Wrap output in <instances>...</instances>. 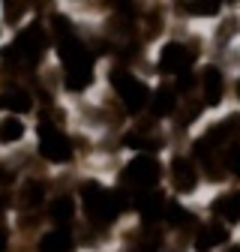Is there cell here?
<instances>
[{
  "label": "cell",
  "mask_w": 240,
  "mask_h": 252,
  "mask_svg": "<svg viewBox=\"0 0 240 252\" xmlns=\"http://www.w3.org/2000/svg\"><path fill=\"white\" fill-rule=\"evenodd\" d=\"M81 201H84V213L93 219V222H99V225L114 222V219L126 210L123 192H108V189L99 186V183H84Z\"/></svg>",
  "instance_id": "obj_1"
},
{
  "label": "cell",
  "mask_w": 240,
  "mask_h": 252,
  "mask_svg": "<svg viewBox=\"0 0 240 252\" xmlns=\"http://www.w3.org/2000/svg\"><path fill=\"white\" fill-rule=\"evenodd\" d=\"M159 162L153 159V156H138V159H132L123 171V186L135 189V192H147L150 186L159 183Z\"/></svg>",
  "instance_id": "obj_2"
},
{
  "label": "cell",
  "mask_w": 240,
  "mask_h": 252,
  "mask_svg": "<svg viewBox=\"0 0 240 252\" xmlns=\"http://www.w3.org/2000/svg\"><path fill=\"white\" fill-rule=\"evenodd\" d=\"M39 153L45 156L48 162H69L72 144H69V138L60 129H54L51 123H42L39 126Z\"/></svg>",
  "instance_id": "obj_3"
},
{
  "label": "cell",
  "mask_w": 240,
  "mask_h": 252,
  "mask_svg": "<svg viewBox=\"0 0 240 252\" xmlns=\"http://www.w3.org/2000/svg\"><path fill=\"white\" fill-rule=\"evenodd\" d=\"M111 81H114L117 93L123 96V102H126V108H129V111H141V108L147 105L150 90H147V84H144V81H138V78H132V75H126V72H120V69L111 75Z\"/></svg>",
  "instance_id": "obj_4"
},
{
  "label": "cell",
  "mask_w": 240,
  "mask_h": 252,
  "mask_svg": "<svg viewBox=\"0 0 240 252\" xmlns=\"http://www.w3.org/2000/svg\"><path fill=\"white\" fill-rule=\"evenodd\" d=\"M192 60H195V51H189L180 42H168L159 51V69L162 72H183V69L192 66Z\"/></svg>",
  "instance_id": "obj_5"
},
{
  "label": "cell",
  "mask_w": 240,
  "mask_h": 252,
  "mask_svg": "<svg viewBox=\"0 0 240 252\" xmlns=\"http://www.w3.org/2000/svg\"><path fill=\"white\" fill-rule=\"evenodd\" d=\"M201 87H204V99H207V105H219L222 90H225L222 72H219L216 66H204V72H201Z\"/></svg>",
  "instance_id": "obj_6"
},
{
  "label": "cell",
  "mask_w": 240,
  "mask_h": 252,
  "mask_svg": "<svg viewBox=\"0 0 240 252\" xmlns=\"http://www.w3.org/2000/svg\"><path fill=\"white\" fill-rule=\"evenodd\" d=\"M0 108L3 111H15V114H24L33 108L30 102V93L21 90V87H9V90H0Z\"/></svg>",
  "instance_id": "obj_7"
},
{
  "label": "cell",
  "mask_w": 240,
  "mask_h": 252,
  "mask_svg": "<svg viewBox=\"0 0 240 252\" xmlns=\"http://www.w3.org/2000/svg\"><path fill=\"white\" fill-rule=\"evenodd\" d=\"M138 213H141V219H147V222H153V219H162V213H165V198L159 195V192H147L144 195H138Z\"/></svg>",
  "instance_id": "obj_8"
},
{
  "label": "cell",
  "mask_w": 240,
  "mask_h": 252,
  "mask_svg": "<svg viewBox=\"0 0 240 252\" xmlns=\"http://www.w3.org/2000/svg\"><path fill=\"white\" fill-rule=\"evenodd\" d=\"M210 210H213L219 219H225V222H237V219H240V192H231V195L216 198Z\"/></svg>",
  "instance_id": "obj_9"
},
{
  "label": "cell",
  "mask_w": 240,
  "mask_h": 252,
  "mask_svg": "<svg viewBox=\"0 0 240 252\" xmlns=\"http://www.w3.org/2000/svg\"><path fill=\"white\" fill-rule=\"evenodd\" d=\"M174 186L180 189V192H192L195 189V183H198V174H195V168L186 162V159H174Z\"/></svg>",
  "instance_id": "obj_10"
},
{
  "label": "cell",
  "mask_w": 240,
  "mask_h": 252,
  "mask_svg": "<svg viewBox=\"0 0 240 252\" xmlns=\"http://www.w3.org/2000/svg\"><path fill=\"white\" fill-rule=\"evenodd\" d=\"M75 249V243H72V237L66 234V231H48L42 240H39V252H72Z\"/></svg>",
  "instance_id": "obj_11"
},
{
  "label": "cell",
  "mask_w": 240,
  "mask_h": 252,
  "mask_svg": "<svg viewBox=\"0 0 240 252\" xmlns=\"http://www.w3.org/2000/svg\"><path fill=\"white\" fill-rule=\"evenodd\" d=\"M225 240H228V231H225L222 225H207V228H201L195 249H198V252H210L213 246H219V243H225Z\"/></svg>",
  "instance_id": "obj_12"
},
{
  "label": "cell",
  "mask_w": 240,
  "mask_h": 252,
  "mask_svg": "<svg viewBox=\"0 0 240 252\" xmlns=\"http://www.w3.org/2000/svg\"><path fill=\"white\" fill-rule=\"evenodd\" d=\"M51 219L57 225H69L72 219H75V204H72V198H57L54 204H51Z\"/></svg>",
  "instance_id": "obj_13"
},
{
  "label": "cell",
  "mask_w": 240,
  "mask_h": 252,
  "mask_svg": "<svg viewBox=\"0 0 240 252\" xmlns=\"http://www.w3.org/2000/svg\"><path fill=\"white\" fill-rule=\"evenodd\" d=\"M24 135V123L18 117H6V120H0V141L9 144V141H18Z\"/></svg>",
  "instance_id": "obj_14"
},
{
  "label": "cell",
  "mask_w": 240,
  "mask_h": 252,
  "mask_svg": "<svg viewBox=\"0 0 240 252\" xmlns=\"http://www.w3.org/2000/svg\"><path fill=\"white\" fill-rule=\"evenodd\" d=\"M174 111V93L168 87H159L156 96H153V114L156 117H168Z\"/></svg>",
  "instance_id": "obj_15"
},
{
  "label": "cell",
  "mask_w": 240,
  "mask_h": 252,
  "mask_svg": "<svg viewBox=\"0 0 240 252\" xmlns=\"http://www.w3.org/2000/svg\"><path fill=\"white\" fill-rule=\"evenodd\" d=\"M189 12H195V15H216L219 12V0H192Z\"/></svg>",
  "instance_id": "obj_16"
},
{
  "label": "cell",
  "mask_w": 240,
  "mask_h": 252,
  "mask_svg": "<svg viewBox=\"0 0 240 252\" xmlns=\"http://www.w3.org/2000/svg\"><path fill=\"white\" fill-rule=\"evenodd\" d=\"M21 15H24V3H21V0H6V3H3V18L9 24H18Z\"/></svg>",
  "instance_id": "obj_17"
},
{
  "label": "cell",
  "mask_w": 240,
  "mask_h": 252,
  "mask_svg": "<svg viewBox=\"0 0 240 252\" xmlns=\"http://www.w3.org/2000/svg\"><path fill=\"white\" fill-rule=\"evenodd\" d=\"M21 195H24V198H21V204H24V207H33V204H39V201H42V186H39V183H27Z\"/></svg>",
  "instance_id": "obj_18"
},
{
  "label": "cell",
  "mask_w": 240,
  "mask_h": 252,
  "mask_svg": "<svg viewBox=\"0 0 240 252\" xmlns=\"http://www.w3.org/2000/svg\"><path fill=\"white\" fill-rule=\"evenodd\" d=\"M126 144L129 147H141V150H159V141L156 138H147V135H129Z\"/></svg>",
  "instance_id": "obj_19"
},
{
  "label": "cell",
  "mask_w": 240,
  "mask_h": 252,
  "mask_svg": "<svg viewBox=\"0 0 240 252\" xmlns=\"http://www.w3.org/2000/svg\"><path fill=\"white\" fill-rule=\"evenodd\" d=\"M225 168H231V174L240 177V147H234V150L225 156Z\"/></svg>",
  "instance_id": "obj_20"
},
{
  "label": "cell",
  "mask_w": 240,
  "mask_h": 252,
  "mask_svg": "<svg viewBox=\"0 0 240 252\" xmlns=\"http://www.w3.org/2000/svg\"><path fill=\"white\" fill-rule=\"evenodd\" d=\"M6 240H9V231H6V225H0V252L6 249Z\"/></svg>",
  "instance_id": "obj_21"
},
{
  "label": "cell",
  "mask_w": 240,
  "mask_h": 252,
  "mask_svg": "<svg viewBox=\"0 0 240 252\" xmlns=\"http://www.w3.org/2000/svg\"><path fill=\"white\" fill-rule=\"evenodd\" d=\"M231 252H240V246H234V249H231Z\"/></svg>",
  "instance_id": "obj_22"
},
{
  "label": "cell",
  "mask_w": 240,
  "mask_h": 252,
  "mask_svg": "<svg viewBox=\"0 0 240 252\" xmlns=\"http://www.w3.org/2000/svg\"><path fill=\"white\" fill-rule=\"evenodd\" d=\"M237 93H240V84H237Z\"/></svg>",
  "instance_id": "obj_23"
}]
</instances>
